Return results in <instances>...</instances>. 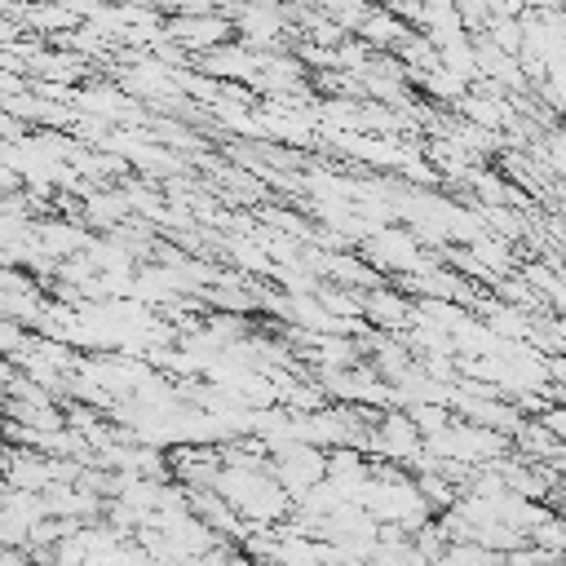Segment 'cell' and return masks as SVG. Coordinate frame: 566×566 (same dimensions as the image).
Segmentation results:
<instances>
[]
</instances>
